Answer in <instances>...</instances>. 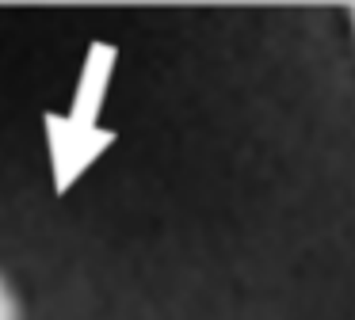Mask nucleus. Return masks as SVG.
<instances>
[{"instance_id":"1","label":"nucleus","mask_w":355,"mask_h":320,"mask_svg":"<svg viewBox=\"0 0 355 320\" xmlns=\"http://www.w3.org/2000/svg\"><path fill=\"white\" fill-rule=\"evenodd\" d=\"M0 320H19V309H16V297L12 290L0 282Z\"/></svg>"},{"instance_id":"2","label":"nucleus","mask_w":355,"mask_h":320,"mask_svg":"<svg viewBox=\"0 0 355 320\" xmlns=\"http://www.w3.org/2000/svg\"><path fill=\"white\" fill-rule=\"evenodd\" d=\"M352 15H355V12H352Z\"/></svg>"}]
</instances>
